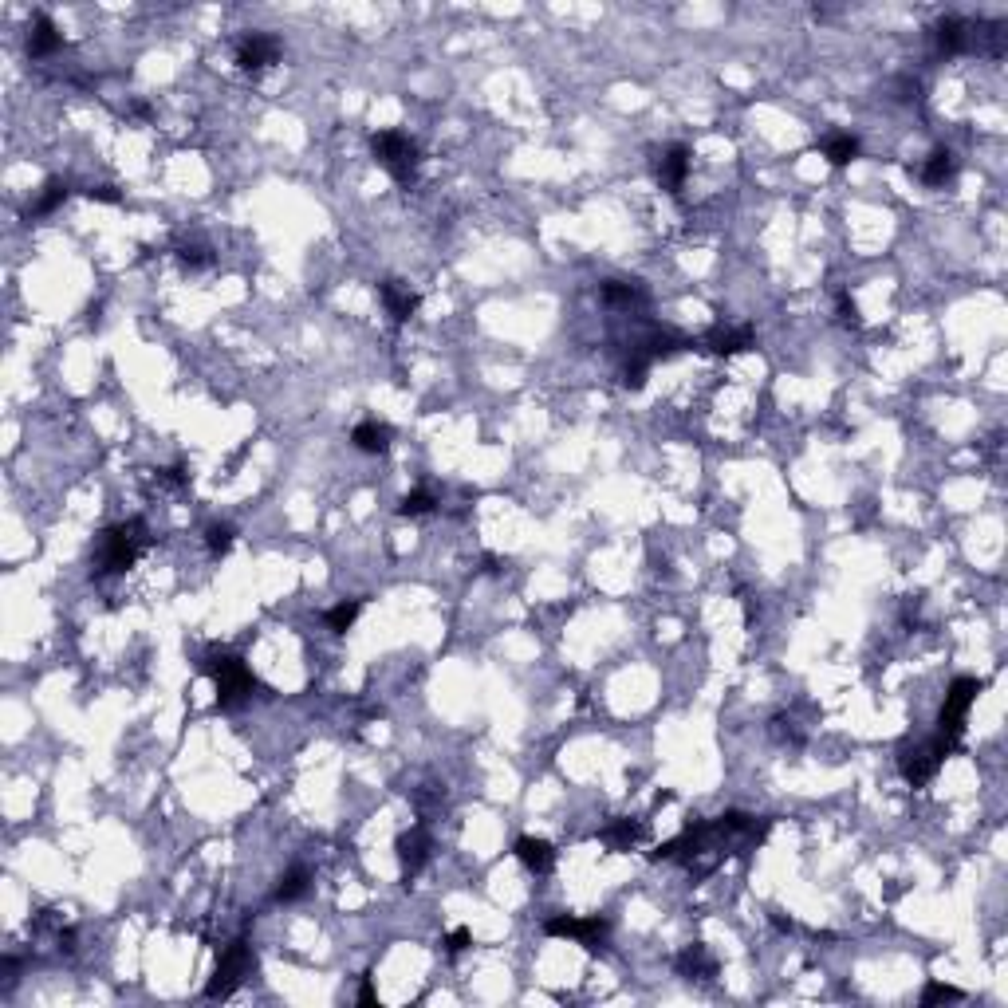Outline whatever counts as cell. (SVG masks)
Returning a JSON list of instances; mask_svg holds the SVG:
<instances>
[{"mask_svg":"<svg viewBox=\"0 0 1008 1008\" xmlns=\"http://www.w3.org/2000/svg\"><path fill=\"white\" fill-rule=\"evenodd\" d=\"M772 819L749 816V812H725V816L709 819V823H690L682 835L658 843L650 851V859H666V863H682L693 875V882L709 879L729 855H745L756 851L768 835Z\"/></svg>","mask_w":1008,"mask_h":1008,"instance_id":"obj_1","label":"cell"},{"mask_svg":"<svg viewBox=\"0 0 1008 1008\" xmlns=\"http://www.w3.org/2000/svg\"><path fill=\"white\" fill-rule=\"evenodd\" d=\"M150 548V528L142 516H130V520H119L111 528L99 532V544H95V556H91V571L103 579V575H123L126 567L138 564V556Z\"/></svg>","mask_w":1008,"mask_h":1008,"instance_id":"obj_2","label":"cell"},{"mask_svg":"<svg viewBox=\"0 0 1008 1008\" xmlns=\"http://www.w3.org/2000/svg\"><path fill=\"white\" fill-rule=\"evenodd\" d=\"M201 674L217 686V709H237V705H245V701H249L252 690H260L256 674L245 666V658H241V654H233V650H217V654H209V658L201 662Z\"/></svg>","mask_w":1008,"mask_h":1008,"instance_id":"obj_3","label":"cell"},{"mask_svg":"<svg viewBox=\"0 0 1008 1008\" xmlns=\"http://www.w3.org/2000/svg\"><path fill=\"white\" fill-rule=\"evenodd\" d=\"M371 154H375L378 166L402 189H410L418 182L422 150H418V142L410 134H402V130H378V134H371Z\"/></svg>","mask_w":1008,"mask_h":1008,"instance_id":"obj_4","label":"cell"},{"mask_svg":"<svg viewBox=\"0 0 1008 1008\" xmlns=\"http://www.w3.org/2000/svg\"><path fill=\"white\" fill-rule=\"evenodd\" d=\"M957 753V745H949L945 737H922V741H910V745H902L898 749V772H902V780L910 784V788H926V784H934V776L942 772L945 756Z\"/></svg>","mask_w":1008,"mask_h":1008,"instance_id":"obj_5","label":"cell"},{"mask_svg":"<svg viewBox=\"0 0 1008 1008\" xmlns=\"http://www.w3.org/2000/svg\"><path fill=\"white\" fill-rule=\"evenodd\" d=\"M252 969H256V953H252L249 938L229 942L221 949V957H217V969H213V977H209V985H205V997H209V1001L233 997Z\"/></svg>","mask_w":1008,"mask_h":1008,"instance_id":"obj_6","label":"cell"},{"mask_svg":"<svg viewBox=\"0 0 1008 1008\" xmlns=\"http://www.w3.org/2000/svg\"><path fill=\"white\" fill-rule=\"evenodd\" d=\"M981 690H985L981 678H953V686H949V693H945L942 701V713H938V737H945L949 745H961L969 709L977 705Z\"/></svg>","mask_w":1008,"mask_h":1008,"instance_id":"obj_7","label":"cell"},{"mask_svg":"<svg viewBox=\"0 0 1008 1008\" xmlns=\"http://www.w3.org/2000/svg\"><path fill=\"white\" fill-rule=\"evenodd\" d=\"M544 934L548 938H567V942H579L583 949H603L607 934H611V922L599 918V914H587V918H575V914H556L544 922Z\"/></svg>","mask_w":1008,"mask_h":1008,"instance_id":"obj_8","label":"cell"},{"mask_svg":"<svg viewBox=\"0 0 1008 1008\" xmlns=\"http://www.w3.org/2000/svg\"><path fill=\"white\" fill-rule=\"evenodd\" d=\"M284 56V44L272 36V32H245L233 48V60L245 75H256V71H268L272 63H280Z\"/></svg>","mask_w":1008,"mask_h":1008,"instance_id":"obj_9","label":"cell"},{"mask_svg":"<svg viewBox=\"0 0 1008 1008\" xmlns=\"http://www.w3.org/2000/svg\"><path fill=\"white\" fill-rule=\"evenodd\" d=\"M394 851H398V863H402V879L406 882L418 879V875H422V867L430 863V851H434L426 823H414L410 831H402V835L394 839Z\"/></svg>","mask_w":1008,"mask_h":1008,"instance_id":"obj_10","label":"cell"},{"mask_svg":"<svg viewBox=\"0 0 1008 1008\" xmlns=\"http://www.w3.org/2000/svg\"><path fill=\"white\" fill-rule=\"evenodd\" d=\"M690 158H693L690 146H682V142L658 150V154H654V178H658V186L678 197L682 186H686V178H690Z\"/></svg>","mask_w":1008,"mask_h":1008,"instance_id":"obj_11","label":"cell"},{"mask_svg":"<svg viewBox=\"0 0 1008 1008\" xmlns=\"http://www.w3.org/2000/svg\"><path fill=\"white\" fill-rule=\"evenodd\" d=\"M753 347V327H713V331L701 335V351H709V355H741V351H753Z\"/></svg>","mask_w":1008,"mask_h":1008,"instance_id":"obj_12","label":"cell"},{"mask_svg":"<svg viewBox=\"0 0 1008 1008\" xmlns=\"http://www.w3.org/2000/svg\"><path fill=\"white\" fill-rule=\"evenodd\" d=\"M599 300H603V308H611V312H634V308H646V304H650V292H646L638 280H603V284H599Z\"/></svg>","mask_w":1008,"mask_h":1008,"instance_id":"obj_13","label":"cell"},{"mask_svg":"<svg viewBox=\"0 0 1008 1008\" xmlns=\"http://www.w3.org/2000/svg\"><path fill=\"white\" fill-rule=\"evenodd\" d=\"M934 44H938V52H945V56L973 52V20L942 16V20L934 24Z\"/></svg>","mask_w":1008,"mask_h":1008,"instance_id":"obj_14","label":"cell"},{"mask_svg":"<svg viewBox=\"0 0 1008 1008\" xmlns=\"http://www.w3.org/2000/svg\"><path fill=\"white\" fill-rule=\"evenodd\" d=\"M63 48V32L56 28V20L48 16V12H36L32 20H28V56L32 60H44V56H52V52H60Z\"/></svg>","mask_w":1008,"mask_h":1008,"instance_id":"obj_15","label":"cell"},{"mask_svg":"<svg viewBox=\"0 0 1008 1008\" xmlns=\"http://www.w3.org/2000/svg\"><path fill=\"white\" fill-rule=\"evenodd\" d=\"M516 859L532 871V875H552L556 871V847L548 839H536V835H520L516 839Z\"/></svg>","mask_w":1008,"mask_h":1008,"instance_id":"obj_16","label":"cell"},{"mask_svg":"<svg viewBox=\"0 0 1008 1008\" xmlns=\"http://www.w3.org/2000/svg\"><path fill=\"white\" fill-rule=\"evenodd\" d=\"M674 969H678V977H686V981H713V977H717V957H713L701 942H693L674 957Z\"/></svg>","mask_w":1008,"mask_h":1008,"instance_id":"obj_17","label":"cell"},{"mask_svg":"<svg viewBox=\"0 0 1008 1008\" xmlns=\"http://www.w3.org/2000/svg\"><path fill=\"white\" fill-rule=\"evenodd\" d=\"M378 300H382V308H386V315L394 319V323H406V319H414V312H418V292H410V288H402L398 280H382L378 284Z\"/></svg>","mask_w":1008,"mask_h":1008,"instance_id":"obj_18","label":"cell"},{"mask_svg":"<svg viewBox=\"0 0 1008 1008\" xmlns=\"http://www.w3.org/2000/svg\"><path fill=\"white\" fill-rule=\"evenodd\" d=\"M646 839V823L642 819H615V823H607L603 831H599V843L607 847V851H630V847H638Z\"/></svg>","mask_w":1008,"mask_h":1008,"instance_id":"obj_19","label":"cell"},{"mask_svg":"<svg viewBox=\"0 0 1008 1008\" xmlns=\"http://www.w3.org/2000/svg\"><path fill=\"white\" fill-rule=\"evenodd\" d=\"M351 441H355V449L359 453H386L390 449V441H394V430L386 426V422H378V418H367V422H359L355 430H351Z\"/></svg>","mask_w":1008,"mask_h":1008,"instance_id":"obj_20","label":"cell"},{"mask_svg":"<svg viewBox=\"0 0 1008 1008\" xmlns=\"http://www.w3.org/2000/svg\"><path fill=\"white\" fill-rule=\"evenodd\" d=\"M312 890V871L308 867H288L280 882H276V890H272V902H280V906H292V902H300L304 894Z\"/></svg>","mask_w":1008,"mask_h":1008,"instance_id":"obj_21","label":"cell"},{"mask_svg":"<svg viewBox=\"0 0 1008 1008\" xmlns=\"http://www.w3.org/2000/svg\"><path fill=\"white\" fill-rule=\"evenodd\" d=\"M918 178H922V186H934V189L945 186V182H953V178H957V158H953V150L938 146V150L922 162Z\"/></svg>","mask_w":1008,"mask_h":1008,"instance_id":"obj_22","label":"cell"},{"mask_svg":"<svg viewBox=\"0 0 1008 1008\" xmlns=\"http://www.w3.org/2000/svg\"><path fill=\"white\" fill-rule=\"evenodd\" d=\"M859 154H863V146H859L855 134H831V138H823V158L831 166H851Z\"/></svg>","mask_w":1008,"mask_h":1008,"instance_id":"obj_23","label":"cell"},{"mask_svg":"<svg viewBox=\"0 0 1008 1008\" xmlns=\"http://www.w3.org/2000/svg\"><path fill=\"white\" fill-rule=\"evenodd\" d=\"M67 193H71V186H67L63 178H48L44 189H40V197H36V205L28 209V217H48V213H56L63 201H67Z\"/></svg>","mask_w":1008,"mask_h":1008,"instance_id":"obj_24","label":"cell"},{"mask_svg":"<svg viewBox=\"0 0 1008 1008\" xmlns=\"http://www.w3.org/2000/svg\"><path fill=\"white\" fill-rule=\"evenodd\" d=\"M359 611H363V599H347V603H339V607L323 611V623H327V630H331V634H347V630L355 627Z\"/></svg>","mask_w":1008,"mask_h":1008,"instance_id":"obj_25","label":"cell"},{"mask_svg":"<svg viewBox=\"0 0 1008 1008\" xmlns=\"http://www.w3.org/2000/svg\"><path fill=\"white\" fill-rule=\"evenodd\" d=\"M233 524H209L205 528V548H209V556L213 560H221V556H229V548H233Z\"/></svg>","mask_w":1008,"mask_h":1008,"instance_id":"obj_26","label":"cell"},{"mask_svg":"<svg viewBox=\"0 0 1008 1008\" xmlns=\"http://www.w3.org/2000/svg\"><path fill=\"white\" fill-rule=\"evenodd\" d=\"M434 508H438V501H434V493H426V489L406 493L402 504H398V512H402V516H430Z\"/></svg>","mask_w":1008,"mask_h":1008,"instance_id":"obj_27","label":"cell"},{"mask_svg":"<svg viewBox=\"0 0 1008 1008\" xmlns=\"http://www.w3.org/2000/svg\"><path fill=\"white\" fill-rule=\"evenodd\" d=\"M965 993L957 989V985H942V981H930L926 989H922V1005H945V1001H961Z\"/></svg>","mask_w":1008,"mask_h":1008,"instance_id":"obj_28","label":"cell"},{"mask_svg":"<svg viewBox=\"0 0 1008 1008\" xmlns=\"http://www.w3.org/2000/svg\"><path fill=\"white\" fill-rule=\"evenodd\" d=\"M178 260H182V268H189V272H201V268L213 264V252L205 249V245H182V249H178Z\"/></svg>","mask_w":1008,"mask_h":1008,"instance_id":"obj_29","label":"cell"},{"mask_svg":"<svg viewBox=\"0 0 1008 1008\" xmlns=\"http://www.w3.org/2000/svg\"><path fill=\"white\" fill-rule=\"evenodd\" d=\"M83 197H87V201H103V205H119V201H123V193L115 186H87L83 189Z\"/></svg>","mask_w":1008,"mask_h":1008,"instance_id":"obj_30","label":"cell"},{"mask_svg":"<svg viewBox=\"0 0 1008 1008\" xmlns=\"http://www.w3.org/2000/svg\"><path fill=\"white\" fill-rule=\"evenodd\" d=\"M441 945H445L449 957H457V953H465V949L473 945V934H469V930H453V934H445V942Z\"/></svg>","mask_w":1008,"mask_h":1008,"instance_id":"obj_31","label":"cell"},{"mask_svg":"<svg viewBox=\"0 0 1008 1008\" xmlns=\"http://www.w3.org/2000/svg\"><path fill=\"white\" fill-rule=\"evenodd\" d=\"M839 319H843L847 327H859V323H863V315H859V304H855V300H851L847 292L839 296Z\"/></svg>","mask_w":1008,"mask_h":1008,"instance_id":"obj_32","label":"cell"},{"mask_svg":"<svg viewBox=\"0 0 1008 1008\" xmlns=\"http://www.w3.org/2000/svg\"><path fill=\"white\" fill-rule=\"evenodd\" d=\"M0 973H4V985H0V989H4V993H8V989H12V985H16V981H20V977H16V973H20V961H16V957H12V953H8V957H4V961H0Z\"/></svg>","mask_w":1008,"mask_h":1008,"instance_id":"obj_33","label":"cell"},{"mask_svg":"<svg viewBox=\"0 0 1008 1008\" xmlns=\"http://www.w3.org/2000/svg\"><path fill=\"white\" fill-rule=\"evenodd\" d=\"M359 1005H378V993H375V985H371V977H363V985H359Z\"/></svg>","mask_w":1008,"mask_h":1008,"instance_id":"obj_34","label":"cell"}]
</instances>
